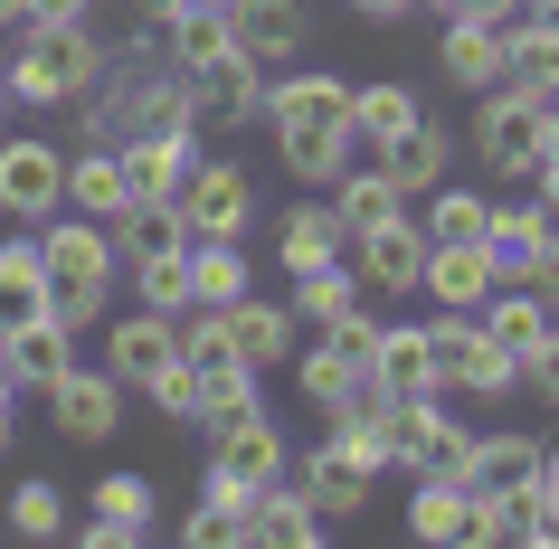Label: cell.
<instances>
[{"instance_id": "obj_5", "label": "cell", "mask_w": 559, "mask_h": 549, "mask_svg": "<svg viewBox=\"0 0 559 549\" xmlns=\"http://www.w3.org/2000/svg\"><path fill=\"white\" fill-rule=\"evenodd\" d=\"M437 389L445 398H512V389H522V360H512L474 313H445L437 322Z\"/></svg>"}, {"instance_id": "obj_34", "label": "cell", "mask_w": 559, "mask_h": 549, "mask_svg": "<svg viewBox=\"0 0 559 549\" xmlns=\"http://www.w3.org/2000/svg\"><path fill=\"white\" fill-rule=\"evenodd\" d=\"M237 294H247V247H237V237H190V303L218 313Z\"/></svg>"}, {"instance_id": "obj_49", "label": "cell", "mask_w": 559, "mask_h": 549, "mask_svg": "<svg viewBox=\"0 0 559 549\" xmlns=\"http://www.w3.org/2000/svg\"><path fill=\"white\" fill-rule=\"evenodd\" d=\"M540 502H550V521H559V445L540 455Z\"/></svg>"}, {"instance_id": "obj_50", "label": "cell", "mask_w": 559, "mask_h": 549, "mask_svg": "<svg viewBox=\"0 0 559 549\" xmlns=\"http://www.w3.org/2000/svg\"><path fill=\"white\" fill-rule=\"evenodd\" d=\"M522 20H540V29H559V0H522Z\"/></svg>"}, {"instance_id": "obj_37", "label": "cell", "mask_w": 559, "mask_h": 549, "mask_svg": "<svg viewBox=\"0 0 559 549\" xmlns=\"http://www.w3.org/2000/svg\"><path fill=\"white\" fill-rule=\"evenodd\" d=\"M180 237H190L180 200H123V218H115V247H123V265H133V256H162V247H180Z\"/></svg>"}, {"instance_id": "obj_24", "label": "cell", "mask_w": 559, "mask_h": 549, "mask_svg": "<svg viewBox=\"0 0 559 549\" xmlns=\"http://www.w3.org/2000/svg\"><path fill=\"white\" fill-rule=\"evenodd\" d=\"M493 285H502V275H493L484 247H427V275H417V294H427L437 313H474Z\"/></svg>"}, {"instance_id": "obj_48", "label": "cell", "mask_w": 559, "mask_h": 549, "mask_svg": "<svg viewBox=\"0 0 559 549\" xmlns=\"http://www.w3.org/2000/svg\"><path fill=\"white\" fill-rule=\"evenodd\" d=\"M531 285L550 294V313H559V237H550V256H540V275H531Z\"/></svg>"}, {"instance_id": "obj_11", "label": "cell", "mask_w": 559, "mask_h": 549, "mask_svg": "<svg viewBox=\"0 0 559 549\" xmlns=\"http://www.w3.org/2000/svg\"><path fill=\"white\" fill-rule=\"evenodd\" d=\"M408 530H417V540H437V549H484V492H474L465 474H417Z\"/></svg>"}, {"instance_id": "obj_6", "label": "cell", "mask_w": 559, "mask_h": 549, "mask_svg": "<svg viewBox=\"0 0 559 549\" xmlns=\"http://www.w3.org/2000/svg\"><path fill=\"white\" fill-rule=\"evenodd\" d=\"M540 133H550V95H522V86L474 95V152H484V171H531Z\"/></svg>"}, {"instance_id": "obj_29", "label": "cell", "mask_w": 559, "mask_h": 549, "mask_svg": "<svg viewBox=\"0 0 559 549\" xmlns=\"http://www.w3.org/2000/svg\"><path fill=\"white\" fill-rule=\"evenodd\" d=\"M417 115H427V105H417L399 76H380V86H352V152H370V162H380V152L399 143Z\"/></svg>"}, {"instance_id": "obj_22", "label": "cell", "mask_w": 559, "mask_h": 549, "mask_svg": "<svg viewBox=\"0 0 559 549\" xmlns=\"http://www.w3.org/2000/svg\"><path fill=\"white\" fill-rule=\"evenodd\" d=\"M218 332L237 342V360H247V370H275V360H295V313H285V303H257V294H237V303H218Z\"/></svg>"}, {"instance_id": "obj_47", "label": "cell", "mask_w": 559, "mask_h": 549, "mask_svg": "<svg viewBox=\"0 0 559 549\" xmlns=\"http://www.w3.org/2000/svg\"><path fill=\"white\" fill-rule=\"evenodd\" d=\"M352 10H360V20H370V29H399V20H408L417 0H352Z\"/></svg>"}, {"instance_id": "obj_36", "label": "cell", "mask_w": 559, "mask_h": 549, "mask_svg": "<svg viewBox=\"0 0 559 549\" xmlns=\"http://www.w3.org/2000/svg\"><path fill=\"white\" fill-rule=\"evenodd\" d=\"M484 218H493V200H484V190H427V218H417V228H427V247H484Z\"/></svg>"}, {"instance_id": "obj_9", "label": "cell", "mask_w": 559, "mask_h": 549, "mask_svg": "<svg viewBox=\"0 0 559 549\" xmlns=\"http://www.w3.org/2000/svg\"><path fill=\"white\" fill-rule=\"evenodd\" d=\"M0 370H10V389H29V398H48L67 370H76V322L58 313H29L0 332Z\"/></svg>"}, {"instance_id": "obj_53", "label": "cell", "mask_w": 559, "mask_h": 549, "mask_svg": "<svg viewBox=\"0 0 559 549\" xmlns=\"http://www.w3.org/2000/svg\"><path fill=\"white\" fill-rule=\"evenodd\" d=\"M0 455H10V407H0Z\"/></svg>"}, {"instance_id": "obj_17", "label": "cell", "mask_w": 559, "mask_h": 549, "mask_svg": "<svg viewBox=\"0 0 559 549\" xmlns=\"http://www.w3.org/2000/svg\"><path fill=\"white\" fill-rule=\"evenodd\" d=\"M352 256H360V285L370 294H417V275H427V228L417 218H389V228L352 237Z\"/></svg>"}, {"instance_id": "obj_43", "label": "cell", "mask_w": 559, "mask_h": 549, "mask_svg": "<svg viewBox=\"0 0 559 549\" xmlns=\"http://www.w3.org/2000/svg\"><path fill=\"white\" fill-rule=\"evenodd\" d=\"M522 389H531V398H550V407H559V313H550V332H540V350L522 360Z\"/></svg>"}, {"instance_id": "obj_44", "label": "cell", "mask_w": 559, "mask_h": 549, "mask_svg": "<svg viewBox=\"0 0 559 549\" xmlns=\"http://www.w3.org/2000/svg\"><path fill=\"white\" fill-rule=\"evenodd\" d=\"M531 180H540V208L559 218V105H550V133H540V162H531Z\"/></svg>"}, {"instance_id": "obj_39", "label": "cell", "mask_w": 559, "mask_h": 549, "mask_svg": "<svg viewBox=\"0 0 559 549\" xmlns=\"http://www.w3.org/2000/svg\"><path fill=\"white\" fill-rule=\"evenodd\" d=\"M295 379H304V398L323 407V417H332V407H352L360 389H370V370H360V360H342L332 342H313V350H304V360H295Z\"/></svg>"}, {"instance_id": "obj_52", "label": "cell", "mask_w": 559, "mask_h": 549, "mask_svg": "<svg viewBox=\"0 0 559 549\" xmlns=\"http://www.w3.org/2000/svg\"><path fill=\"white\" fill-rule=\"evenodd\" d=\"M0 29H20V0H0Z\"/></svg>"}, {"instance_id": "obj_10", "label": "cell", "mask_w": 559, "mask_h": 549, "mask_svg": "<svg viewBox=\"0 0 559 549\" xmlns=\"http://www.w3.org/2000/svg\"><path fill=\"white\" fill-rule=\"evenodd\" d=\"M295 484H304V502H313L323 521H352L360 502L380 492V464L360 455V445H342V435H323V445L295 464Z\"/></svg>"}, {"instance_id": "obj_16", "label": "cell", "mask_w": 559, "mask_h": 549, "mask_svg": "<svg viewBox=\"0 0 559 549\" xmlns=\"http://www.w3.org/2000/svg\"><path fill=\"white\" fill-rule=\"evenodd\" d=\"M180 360V313H133L105 332V370L123 379V389H152V379Z\"/></svg>"}, {"instance_id": "obj_23", "label": "cell", "mask_w": 559, "mask_h": 549, "mask_svg": "<svg viewBox=\"0 0 559 549\" xmlns=\"http://www.w3.org/2000/svg\"><path fill=\"white\" fill-rule=\"evenodd\" d=\"M123 200H133V180H123V152L115 143L67 152V208H76V218H105V228H115Z\"/></svg>"}, {"instance_id": "obj_8", "label": "cell", "mask_w": 559, "mask_h": 549, "mask_svg": "<svg viewBox=\"0 0 559 549\" xmlns=\"http://www.w3.org/2000/svg\"><path fill=\"white\" fill-rule=\"evenodd\" d=\"M58 208H67V152L58 143H10V133H0V218L38 228V218H58Z\"/></svg>"}, {"instance_id": "obj_21", "label": "cell", "mask_w": 559, "mask_h": 549, "mask_svg": "<svg viewBox=\"0 0 559 549\" xmlns=\"http://www.w3.org/2000/svg\"><path fill=\"white\" fill-rule=\"evenodd\" d=\"M123 152V180H133V200H180V180L200 171V133H133Z\"/></svg>"}, {"instance_id": "obj_38", "label": "cell", "mask_w": 559, "mask_h": 549, "mask_svg": "<svg viewBox=\"0 0 559 549\" xmlns=\"http://www.w3.org/2000/svg\"><path fill=\"white\" fill-rule=\"evenodd\" d=\"M342 313H360V265H313V275H295V322H313V332H323V322H342Z\"/></svg>"}, {"instance_id": "obj_41", "label": "cell", "mask_w": 559, "mask_h": 549, "mask_svg": "<svg viewBox=\"0 0 559 549\" xmlns=\"http://www.w3.org/2000/svg\"><path fill=\"white\" fill-rule=\"evenodd\" d=\"M10 530H20V540H58L67 530V502H58V484H48V474H20V484H10Z\"/></svg>"}, {"instance_id": "obj_15", "label": "cell", "mask_w": 559, "mask_h": 549, "mask_svg": "<svg viewBox=\"0 0 559 549\" xmlns=\"http://www.w3.org/2000/svg\"><path fill=\"white\" fill-rule=\"evenodd\" d=\"M162 502L143 474H95V512H86V549H143Z\"/></svg>"}, {"instance_id": "obj_1", "label": "cell", "mask_w": 559, "mask_h": 549, "mask_svg": "<svg viewBox=\"0 0 559 549\" xmlns=\"http://www.w3.org/2000/svg\"><path fill=\"white\" fill-rule=\"evenodd\" d=\"M265 123H275V152H285V171L332 190V180L352 171V86L342 76H285V86H265Z\"/></svg>"}, {"instance_id": "obj_7", "label": "cell", "mask_w": 559, "mask_h": 549, "mask_svg": "<svg viewBox=\"0 0 559 549\" xmlns=\"http://www.w3.org/2000/svg\"><path fill=\"white\" fill-rule=\"evenodd\" d=\"M180 218H190V237H247V218H257V171L247 162H209L200 152V171L180 180Z\"/></svg>"}, {"instance_id": "obj_33", "label": "cell", "mask_w": 559, "mask_h": 549, "mask_svg": "<svg viewBox=\"0 0 559 549\" xmlns=\"http://www.w3.org/2000/svg\"><path fill=\"white\" fill-rule=\"evenodd\" d=\"M228 48H237L228 10H200V0H190V10H171V20H162V58H171L180 76H190V67H209V58H228Z\"/></svg>"}, {"instance_id": "obj_26", "label": "cell", "mask_w": 559, "mask_h": 549, "mask_svg": "<svg viewBox=\"0 0 559 549\" xmlns=\"http://www.w3.org/2000/svg\"><path fill=\"white\" fill-rule=\"evenodd\" d=\"M474 322H484L512 360H531V350H540V332H550V294H540V285H493L484 303H474Z\"/></svg>"}, {"instance_id": "obj_30", "label": "cell", "mask_w": 559, "mask_h": 549, "mask_svg": "<svg viewBox=\"0 0 559 549\" xmlns=\"http://www.w3.org/2000/svg\"><path fill=\"white\" fill-rule=\"evenodd\" d=\"M342 247H352V237H342V218H332V200H304V208L275 218V256H285V275H313V265H332Z\"/></svg>"}, {"instance_id": "obj_19", "label": "cell", "mask_w": 559, "mask_h": 549, "mask_svg": "<svg viewBox=\"0 0 559 549\" xmlns=\"http://www.w3.org/2000/svg\"><path fill=\"white\" fill-rule=\"evenodd\" d=\"M265 67L247 58V48H228V58H209L190 67V95H200V123H257L265 115V86H257Z\"/></svg>"}, {"instance_id": "obj_31", "label": "cell", "mask_w": 559, "mask_h": 549, "mask_svg": "<svg viewBox=\"0 0 559 549\" xmlns=\"http://www.w3.org/2000/svg\"><path fill=\"white\" fill-rule=\"evenodd\" d=\"M332 218H342V237H370V228H389V218H408V190L389 171H342L332 180Z\"/></svg>"}, {"instance_id": "obj_18", "label": "cell", "mask_w": 559, "mask_h": 549, "mask_svg": "<svg viewBox=\"0 0 559 549\" xmlns=\"http://www.w3.org/2000/svg\"><path fill=\"white\" fill-rule=\"evenodd\" d=\"M228 29H237V48L257 67H295L304 38H313V20H304V0H237Z\"/></svg>"}, {"instance_id": "obj_12", "label": "cell", "mask_w": 559, "mask_h": 549, "mask_svg": "<svg viewBox=\"0 0 559 549\" xmlns=\"http://www.w3.org/2000/svg\"><path fill=\"white\" fill-rule=\"evenodd\" d=\"M399 464H408V474H465L474 464V435L445 417V389L399 398Z\"/></svg>"}, {"instance_id": "obj_13", "label": "cell", "mask_w": 559, "mask_h": 549, "mask_svg": "<svg viewBox=\"0 0 559 549\" xmlns=\"http://www.w3.org/2000/svg\"><path fill=\"white\" fill-rule=\"evenodd\" d=\"M550 237H559V218L540 200H493V218H484V256H493L502 285H531L540 256H550Z\"/></svg>"}, {"instance_id": "obj_46", "label": "cell", "mask_w": 559, "mask_h": 549, "mask_svg": "<svg viewBox=\"0 0 559 549\" xmlns=\"http://www.w3.org/2000/svg\"><path fill=\"white\" fill-rule=\"evenodd\" d=\"M20 20H95V0H20Z\"/></svg>"}, {"instance_id": "obj_14", "label": "cell", "mask_w": 559, "mask_h": 549, "mask_svg": "<svg viewBox=\"0 0 559 549\" xmlns=\"http://www.w3.org/2000/svg\"><path fill=\"white\" fill-rule=\"evenodd\" d=\"M123 389L115 370H67L58 389H48V417H58V435H76V445H105V435L123 427Z\"/></svg>"}, {"instance_id": "obj_42", "label": "cell", "mask_w": 559, "mask_h": 549, "mask_svg": "<svg viewBox=\"0 0 559 549\" xmlns=\"http://www.w3.org/2000/svg\"><path fill=\"white\" fill-rule=\"evenodd\" d=\"M180 540H190V549H247V502H228V492H200V512L180 521Z\"/></svg>"}, {"instance_id": "obj_54", "label": "cell", "mask_w": 559, "mask_h": 549, "mask_svg": "<svg viewBox=\"0 0 559 549\" xmlns=\"http://www.w3.org/2000/svg\"><path fill=\"white\" fill-rule=\"evenodd\" d=\"M180 10H190V0H180ZM200 10H237V0H200Z\"/></svg>"}, {"instance_id": "obj_55", "label": "cell", "mask_w": 559, "mask_h": 549, "mask_svg": "<svg viewBox=\"0 0 559 549\" xmlns=\"http://www.w3.org/2000/svg\"><path fill=\"white\" fill-rule=\"evenodd\" d=\"M0 123H10V76H0Z\"/></svg>"}, {"instance_id": "obj_32", "label": "cell", "mask_w": 559, "mask_h": 549, "mask_svg": "<svg viewBox=\"0 0 559 549\" xmlns=\"http://www.w3.org/2000/svg\"><path fill=\"white\" fill-rule=\"evenodd\" d=\"M540 435H474V464H465V484L474 492H512V484H540Z\"/></svg>"}, {"instance_id": "obj_28", "label": "cell", "mask_w": 559, "mask_h": 549, "mask_svg": "<svg viewBox=\"0 0 559 549\" xmlns=\"http://www.w3.org/2000/svg\"><path fill=\"white\" fill-rule=\"evenodd\" d=\"M437 67H445V86H465V95L502 86V20H445Z\"/></svg>"}, {"instance_id": "obj_51", "label": "cell", "mask_w": 559, "mask_h": 549, "mask_svg": "<svg viewBox=\"0 0 559 549\" xmlns=\"http://www.w3.org/2000/svg\"><path fill=\"white\" fill-rule=\"evenodd\" d=\"M133 10H143V20H152V29H162V20H171V10H180V0H133Z\"/></svg>"}, {"instance_id": "obj_3", "label": "cell", "mask_w": 559, "mask_h": 549, "mask_svg": "<svg viewBox=\"0 0 559 549\" xmlns=\"http://www.w3.org/2000/svg\"><path fill=\"white\" fill-rule=\"evenodd\" d=\"M95 67H105V48L86 20H20V58L0 76H10V105H76L95 86Z\"/></svg>"}, {"instance_id": "obj_35", "label": "cell", "mask_w": 559, "mask_h": 549, "mask_svg": "<svg viewBox=\"0 0 559 549\" xmlns=\"http://www.w3.org/2000/svg\"><path fill=\"white\" fill-rule=\"evenodd\" d=\"M29 313H48V265H38V237H10L0 247V332Z\"/></svg>"}, {"instance_id": "obj_40", "label": "cell", "mask_w": 559, "mask_h": 549, "mask_svg": "<svg viewBox=\"0 0 559 549\" xmlns=\"http://www.w3.org/2000/svg\"><path fill=\"white\" fill-rule=\"evenodd\" d=\"M133 285H143V313H190V237L162 256H133Z\"/></svg>"}, {"instance_id": "obj_45", "label": "cell", "mask_w": 559, "mask_h": 549, "mask_svg": "<svg viewBox=\"0 0 559 549\" xmlns=\"http://www.w3.org/2000/svg\"><path fill=\"white\" fill-rule=\"evenodd\" d=\"M445 20H522V0H437Z\"/></svg>"}, {"instance_id": "obj_27", "label": "cell", "mask_w": 559, "mask_h": 549, "mask_svg": "<svg viewBox=\"0 0 559 549\" xmlns=\"http://www.w3.org/2000/svg\"><path fill=\"white\" fill-rule=\"evenodd\" d=\"M445 162H455V133H445L437 115H417L408 133H399V143L380 152V171L399 180V190H408V200H427V190H437V180H445Z\"/></svg>"}, {"instance_id": "obj_4", "label": "cell", "mask_w": 559, "mask_h": 549, "mask_svg": "<svg viewBox=\"0 0 559 549\" xmlns=\"http://www.w3.org/2000/svg\"><path fill=\"white\" fill-rule=\"evenodd\" d=\"M265 484H295L285 474V435L265 427V407H228V417H209V492H228V502H257Z\"/></svg>"}, {"instance_id": "obj_20", "label": "cell", "mask_w": 559, "mask_h": 549, "mask_svg": "<svg viewBox=\"0 0 559 549\" xmlns=\"http://www.w3.org/2000/svg\"><path fill=\"white\" fill-rule=\"evenodd\" d=\"M370 379H380L389 398H427L437 389V322H380Z\"/></svg>"}, {"instance_id": "obj_2", "label": "cell", "mask_w": 559, "mask_h": 549, "mask_svg": "<svg viewBox=\"0 0 559 549\" xmlns=\"http://www.w3.org/2000/svg\"><path fill=\"white\" fill-rule=\"evenodd\" d=\"M38 265H48V313L58 322H105L115 303V275H123V247L105 218H58V228H38Z\"/></svg>"}, {"instance_id": "obj_25", "label": "cell", "mask_w": 559, "mask_h": 549, "mask_svg": "<svg viewBox=\"0 0 559 549\" xmlns=\"http://www.w3.org/2000/svg\"><path fill=\"white\" fill-rule=\"evenodd\" d=\"M323 540V512L304 502V484H265L247 502V549H313Z\"/></svg>"}]
</instances>
